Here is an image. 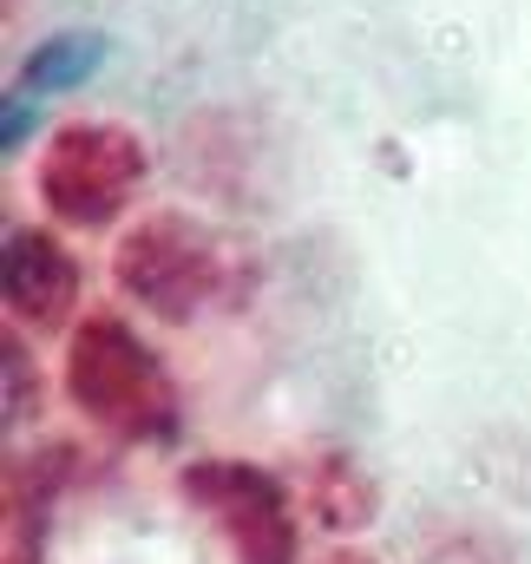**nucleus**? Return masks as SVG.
<instances>
[{
  "mask_svg": "<svg viewBox=\"0 0 531 564\" xmlns=\"http://www.w3.org/2000/svg\"><path fill=\"white\" fill-rule=\"evenodd\" d=\"M99 59H106V40L99 33H53L26 59V93H66L79 79H93Z\"/></svg>",
  "mask_w": 531,
  "mask_h": 564,
  "instance_id": "f257e3e1",
  "label": "nucleus"
}]
</instances>
